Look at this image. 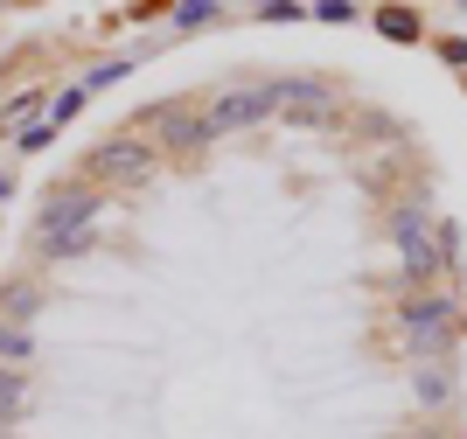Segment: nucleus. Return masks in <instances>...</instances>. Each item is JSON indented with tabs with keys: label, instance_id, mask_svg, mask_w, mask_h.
<instances>
[{
	"label": "nucleus",
	"instance_id": "1",
	"mask_svg": "<svg viewBox=\"0 0 467 439\" xmlns=\"http://www.w3.org/2000/svg\"><path fill=\"white\" fill-rule=\"evenodd\" d=\"M91 216H98V195H84V189L57 195V203L42 210V224H36L42 251H49V258H70V251H84V237H91Z\"/></svg>",
	"mask_w": 467,
	"mask_h": 439
},
{
	"label": "nucleus",
	"instance_id": "2",
	"mask_svg": "<svg viewBox=\"0 0 467 439\" xmlns=\"http://www.w3.org/2000/svg\"><path fill=\"white\" fill-rule=\"evenodd\" d=\"M453 328H461V307H453L447 293H426V300L405 307V342L419 349V356H447Z\"/></svg>",
	"mask_w": 467,
	"mask_h": 439
},
{
	"label": "nucleus",
	"instance_id": "3",
	"mask_svg": "<svg viewBox=\"0 0 467 439\" xmlns=\"http://www.w3.org/2000/svg\"><path fill=\"white\" fill-rule=\"evenodd\" d=\"M273 112V84H252V91H223L202 112V140L210 133H237V126H252V119H265Z\"/></svg>",
	"mask_w": 467,
	"mask_h": 439
},
{
	"label": "nucleus",
	"instance_id": "4",
	"mask_svg": "<svg viewBox=\"0 0 467 439\" xmlns=\"http://www.w3.org/2000/svg\"><path fill=\"white\" fill-rule=\"evenodd\" d=\"M390 230H398V251H405V272H411V279H432V272H447V251L426 237V216H419V210L390 216Z\"/></svg>",
	"mask_w": 467,
	"mask_h": 439
},
{
	"label": "nucleus",
	"instance_id": "5",
	"mask_svg": "<svg viewBox=\"0 0 467 439\" xmlns=\"http://www.w3.org/2000/svg\"><path fill=\"white\" fill-rule=\"evenodd\" d=\"M147 140H112V147H98V168L105 174H119V182H133V174H147Z\"/></svg>",
	"mask_w": 467,
	"mask_h": 439
},
{
	"label": "nucleus",
	"instance_id": "6",
	"mask_svg": "<svg viewBox=\"0 0 467 439\" xmlns=\"http://www.w3.org/2000/svg\"><path fill=\"white\" fill-rule=\"evenodd\" d=\"M411 391H419V404H447V391H453V377H447V363H419V377H411Z\"/></svg>",
	"mask_w": 467,
	"mask_h": 439
},
{
	"label": "nucleus",
	"instance_id": "7",
	"mask_svg": "<svg viewBox=\"0 0 467 439\" xmlns=\"http://www.w3.org/2000/svg\"><path fill=\"white\" fill-rule=\"evenodd\" d=\"M21 404H28V391H21V377L7 363H0V419H21Z\"/></svg>",
	"mask_w": 467,
	"mask_h": 439
},
{
	"label": "nucleus",
	"instance_id": "8",
	"mask_svg": "<svg viewBox=\"0 0 467 439\" xmlns=\"http://www.w3.org/2000/svg\"><path fill=\"white\" fill-rule=\"evenodd\" d=\"M377 28H384L390 42H411V36H419V21H411L405 7H384V15H377Z\"/></svg>",
	"mask_w": 467,
	"mask_h": 439
},
{
	"label": "nucleus",
	"instance_id": "9",
	"mask_svg": "<svg viewBox=\"0 0 467 439\" xmlns=\"http://www.w3.org/2000/svg\"><path fill=\"white\" fill-rule=\"evenodd\" d=\"M0 363H28V335L21 328H0Z\"/></svg>",
	"mask_w": 467,
	"mask_h": 439
},
{
	"label": "nucleus",
	"instance_id": "10",
	"mask_svg": "<svg viewBox=\"0 0 467 439\" xmlns=\"http://www.w3.org/2000/svg\"><path fill=\"white\" fill-rule=\"evenodd\" d=\"M78 105H84V91H63L57 105H49V126H63V119H78Z\"/></svg>",
	"mask_w": 467,
	"mask_h": 439
},
{
	"label": "nucleus",
	"instance_id": "11",
	"mask_svg": "<svg viewBox=\"0 0 467 439\" xmlns=\"http://www.w3.org/2000/svg\"><path fill=\"white\" fill-rule=\"evenodd\" d=\"M258 7H265V15H293V0H258Z\"/></svg>",
	"mask_w": 467,
	"mask_h": 439
}]
</instances>
